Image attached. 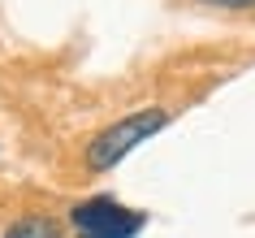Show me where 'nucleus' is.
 <instances>
[{
    "label": "nucleus",
    "instance_id": "obj_3",
    "mask_svg": "<svg viewBox=\"0 0 255 238\" xmlns=\"http://www.w3.org/2000/svg\"><path fill=\"white\" fill-rule=\"evenodd\" d=\"M4 238H61V221L56 217H43V212H30V217L9 221Z\"/></svg>",
    "mask_w": 255,
    "mask_h": 238
},
{
    "label": "nucleus",
    "instance_id": "obj_1",
    "mask_svg": "<svg viewBox=\"0 0 255 238\" xmlns=\"http://www.w3.org/2000/svg\"><path fill=\"white\" fill-rule=\"evenodd\" d=\"M164 126H169V113H164V108H138V113H126V117L108 121L100 134H91L87 156H82V160H87V169H91V173H108V169H117L138 143H147L151 134H160Z\"/></svg>",
    "mask_w": 255,
    "mask_h": 238
},
{
    "label": "nucleus",
    "instance_id": "obj_4",
    "mask_svg": "<svg viewBox=\"0 0 255 238\" xmlns=\"http://www.w3.org/2000/svg\"><path fill=\"white\" fill-rule=\"evenodd\" d=\"M199 4H212V9H255V0H199Z\"/></svg>",
    "mask_w": 255,
    "mask_h": 238
},
{
    "label": "nucleus",
    "instance_id": "obj_2",
    "mask_svg": "<svg viewBox=\"0 0 255 238\" xmlns=\"http://www.w3.org/2000/svg\"><path fill=\"white\" fill-rule=\"evenodd\" d=\"M147 225V212L121 208L113 195H95L69 208V230L78 238H138Z\"/></svg>",
    "mask_w": 255,
    "mask_h": 238
}]
</instances>
